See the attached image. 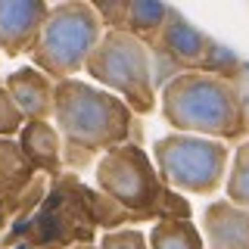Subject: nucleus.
<instances>
[{"label":"nucleus","instance_id":"18","mask_svg":"<svg viewBox=\"0 0 249 249\" xmlns=\"http://www.w3.org/2000/svg\"><path fill=\"white\" fill-rule=\"evenodd\" d=\"M22 124H25V119L19 115V109H16V103L10 100V93L3 90V84H0V137L10 140L13 134H19Z\"/></svg>","mask_w":249,"mask_h":249},{"label":"nucleus","instance_id":"10","mask_svg":"<svg viewBox=\"0 0 249 249\" xmlns=\"http://www.w3.org/2000/svg\"><path fill=\"white\" fill-rule=\"evenodd\" d=\"M202 243L206 249H249V212L228 199L202 209Z\"/></svg>","mask_w":249,"mask_h":249},{"label":"nucleus","instance_id":"15","mask_svg":"<svg viewBox=\"0 0 249 249\" xmlns=\"http://www.w3.org/2000/svg\"><path fill=\"white\" fill-rule=\"evenodd\" d=\"M31 171H35V168L25 162L19 143H16V140L0 137V187L16 190V187H22L31 178Z\"/></svg>","mask_w":249,"mask_h":249},{"label":"nucleus","instance_id":"13","mask_svg":"<svg viewBox=\"0 0 249 249\" xmlns=\"http://www.w3.org/2000/svg\"><path fill=\"white\" fill-rule=\"evenodd\" d=\"M146 249H206L193 218H159L146 233Z\"/></svg>","mask_w":249,"mask_h":249},{"label":"nucleus","instance_id":"17","mask_svg":"<svg viewBox=\"0 0 249 249\" xmlns=\"http://www.w3.org/2000/svg\"><path fill=\"white\" fill-rule=\"evenodd\" d=\"M97 249H146V233L134 231V228L109 231V233H103V240L97 243Z\"/></svg>","mask_w":249,"mask_h":249},{"label":"nucleus","instance_id":"14","mask_svg":"<svg viewBox=\"0 0 249 249\" xmlns=\"http://www.w3.org/2000/svg\"><path fill=\"white\" fill-rule=\"evenodd\" d=\"M224 193L228 202L246 209L249 212V140L237 146L231 153V165H228V178H224Z\"/></svg>","mask_w":249,"mask_h":249},{"label":"nucleus","instance_id":"12","mask_svg":"<svg viewBox=\"0 0 249 249\" xmlns=\"http://www.w3.org/2000/svg\"><path fill=\"white\" fill-rule=\"evenodd\" d=\"M16 143L31 168L47 175H56L62 168V137L50 122H25Z\"/></svg>","mask_w":249,"mask_h":249},{"label":"nucleus","instance_id":"4","mask_svg":"<svg viewBox=\"0 0 249 249\" xmlns=\"http://www.w3.org/2000/svg\"><path fill=\"white\" fill-rule=\"evenodd\" d=\"M100 37H103V25L90 3H81V0L56 3L47 13L41 37L31 50V62L53 84L69 81L84 69Z\"/></svg>","mask_w":249,"mask_h":249},{"label":"nucleus","instance_id":"8","mask_svg":"<svg viewBox=\"0 0 249 249\" xmlns=\"http://www.w3.org/2000/svg\"><path fill=\"white\" fill-rule=\"evenodd\" d=\"M97 13L100 25L106 31H128L140 41H156L168 19V3L162 0H103V3H90Z\"/></svg>","mask_w":249,"mask_h":249},{"label":"nucleus","instance_id":"5","mask_svg":"<svg viewBox=\"0 0 249 249\" xmlns=\"http://www.w3.org/2000/svg\"><path fill=\"white\" fill-rule=\"evenodd\" d=\"M84 72L103 90H112L134 115H150L156 106L150 47L128 31H103L90 50Z\"/></svg>","mask_w":249,"mask_h":249},{"label":"nucleus","instance_id":"2","mask_svg":"<svg viewBox=\"0 0 249 249\" xmlns=\"http://www.w3.org/2000/svg\"><path fill=\"white\" fill-rule=\"evenodd\" d=\"M53 128L59 131L62 146L93 156L128 143L134 112L115 93L69 78L53 84Z\"/></svg>","mask_w":249,"mask_h":249},{"label":"nucleus","instance_id":"19","mask_svg":"<svg viewBox=\"0 0 249 249\" xmlns=\"http://www.w3.org/2000/svg\"><path fill=\"white\" fill-rule=\"evenodd\" d=\"M69 249H97L93 243H75V246H69Z\"/></svg>","mask_w":249,"mask_h":249},{"label":"nucleus","instance_id":"9","mask_svg":"<svg viewBox=\"0 0 249 249\" xmlns=\"http://www.w3.org/2000/svg\"><path fill=\"white\" fill-rule=\"evenodd\" d=\"M50 6L44 0H0V56L31 53Z\"/></svg>","mask_w":249,"mask_h":249},{"label":"nucleus","instance_id":"11","mask_svg":"<svg viewBox=\"0 0 249 249\" xmlns=\"http://www.w3.org/2000/svg\"><path fill=\"white\" fill-rule=\"evenodd\" d=\"M3 90L10 93V100L25 122H47L53 115V81L41 75L35 66L10 72L3 81Z\"/></svg>","mask_w":249,"mask_h":249},{"label":"nucleus","instance_id":"7","mask_svg":"<svg viewBox=\"0 0 249 249\" xmlns=\"http://www.w3.org/2000/svg\"><path fill=\"white\" fill-rule=\"evenodd\" d=\"M171 59L178 62L181 72H199V75H218L228 78L240 69V56L233 50H228L224 44H218L215 37H209L206 31H199L196 25L184 19L178 10H168V19L162 31L156 35V41Z\"/></svg>","mask_w":249,"mask_h":249},{"label":"nucleus","instance_id":"1","mask_svg":"<svg viewBox=\"0 0 249 249\" xmlns=\"http://www.w3.org/2000/svg\"><path fill=\"white\" fill-rule=\"evenodd\" d=\"M97 190L88 193L90 215L97 224L115 231L124 221H143V218H190V206L162 187L153 168V159L137 143H119L106 150L93 168Z\"/></svg>","mask_w":249,"mask_h":249},{"label":"nucleus","instance_id":"16","mask_svg":"<svg viewBox=\"0 0 249 249\" xmlns=\"http://www.w3.org/2000/svg\"><path fill=\"white\" fill-rule=\"evenodd\" d=\"M233 97H237L240 106V119H243V131L249 134V62H240V69L228 78Z\"/></svg>","mask_w":249,"mask_h":249},{"label":"nucleus","instance_id":"3","mask_svg":"<svg viewBox=\"0 0 249 249\" xmlns=\"http://www.w3.org/2000/svg\"><path fill=\"white\" fill-rule=\"evenodd\" d=\"M162 115L175 134L209 140H243V119L231 84L218 75L181 72L162 88Z\"/></svg>","mask_w":249,"mask_h":249},{"label":"nucleus","instance_id":"6","mask_svg":"<svg viewBox=\"0 0 249 249\" xmlns=\"http://www.w3.org/2000/svg\"><path fill=\"white\" fill-rule=\"evenodd\" d=\"M231 165V150L221 140L193 137V134H165L153 143V168L162 187L181 193L209 196L224 187Z\"/></svg>","mask_w":249,"mask_h":249}]
</instances>
